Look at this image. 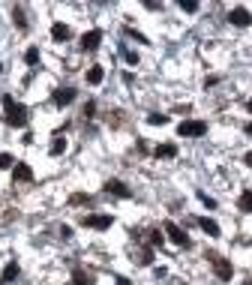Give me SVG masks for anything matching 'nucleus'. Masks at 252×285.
<instances>
[{
  "label": "nucleus",
  "mask_w": 252,
  "mask_h": 285,
  "mask_svg": "<svg viewBox=\"0 0 252 285\" xmlns=\"http://www.w3.org/2000/svg\"><path fill=\"white\" fill-rule=\"evenodd\" d=\"M162 234H168V240H171V243H177V246H183V249H189V246H192V240L186 237V231H183L177 222H171V219H165V222H162Z\"/></svg>",
  "instance_id": "nucleus-1"
},
{
  "label": "nucleus",
  "mask_w": 252,
  "mask_h": 285,
  "mask_svg": "<svg viewBox=\"0 0 252 285\" xmlns=\"http://www.w3.org/2000/svg\"><path fill=\"white\" fill-rule=\"evenodd\" d=\"M207 258H210V267H213L216 279H222V282H231V273H234L231 261H228V258H222V255H216V252H210Z\"/></svg>",
  "instance_id": "nucleus-2"
},
{
  "label": "nucleus",
  "mask_w": 252,
  "mask_h": 285,
  "mask_svg": "<svg viewBox=\"0 0 252 285\" xmlns=\"http://www.w3.org/2000/svg\"><path fill=\"white\" fill-rule=\"evenodd\" d=\"M204 132H207V123L204 120H183L177 126V135L180 138H201Z\"/></svg>",
  "instance_id": "nucleus-3"
},
{
  "label": "nucleus",
  "mask_w": 252,
  "mask_h": 285,
  "mask_svg": "<svg viewBox=\"0 0 252 285\" xmlns=\"http://www.w3.org/2000/svg\"><path fill=\"white\" fill-rule=\"evenodd\" d=\"M3 108H6V123H9V126H18V129L27 126L30 117H27V108H24V105H15V102H12V105H3Z\"/></svg>",
  "instance_id": "nucleus-4"
},
{
  "label": "nucleus",
  "mask_w": 252,
  "mask_h": 285,
  "mask_svg": "<svg viewBox=\"0 0 252 285\" xmlns=\"http://www.w3.org/2000/svg\"><path fill=\"white\" fill-rule=\"evenodd\" d=\"M111 216L108 213H93V216H81V225L84 228H96V231H108L111 228Z\"/></svg>",
  "instance_id": "nucleus-5"
},
{
  "label": "nucleus",
  "mask_w": 252,
  "mask_h": 285,
  "mask_svg": "<svg viewBox=\"0 0 252 285\" xmlns=\"http://www.w3.org/2000/svg\"><path fill=\"white\" fill-rule=\"evenodd\" d=\"M228 21H231L234 27H249L252 15H249V9H246V6H234V9L228 12Z\"/></svg>",
  "instance_id": "nucleus-6"
},
{
  "label": "nucleus",
  "mask_w": 252,
  "mask_h": 285,
  "mask_svg": "<svg viewBox=\"0 0 252 285\" xmlns=\"http://www.w3.org/2000/svg\"><path fill=\"white\" fill-rule=\"evenodd\" d=\"M99 42H102V30H90V33H84L81 36V51H96L99 48Z\"/></svg>",
  "instance_id": "nucleus-7"
},
{
  "label": "nucleus",
  "mask_w": 252,
  "mask_h": 285,
  "mask_svg": "<svg viewBox=\"0 0 252 285\" xmlns=\"http://www.w3.org/2000/svg\"><path fill=\"white\" fill-rule=\"evenodd\" d=\"M12 177H15L18 183H30V180H33V168H30L27 162H15V165H12Z\"/></svg>",
  "instance_id": "nucleus-8"
},
{
  "label": "nucleus",
  "mask_w": 252,
  "mask_h": 285,
  "mask_svg": "<svg viewBox=\"0 0 252 285\" xmlns=\"http://www.w3.org/2000/svg\"><path fill=\"white\" fill-rule=\"evenodd\" d=\"M105 192H108V195H117V198H129V195H132L123 180H108V183H105Z\"/></svg>",
  "instance_id": "nucleus-9"
},
{
  "label": "nucleus",
  "mask_w": 252,
  "mask_h": 285,
  "mask_svg": "<svg viewBox=\"0 0 252 285\" xmlns=\"http://www.w3.org/2000/svg\"><path fill=\"white\" fill-rule=\"evenodd\" d=\"M51 39H54V42H66V39H72V30H69L63 21H54V24H51Z\"/></svg>",
  "instance_id": "nucleus-10"
},
{
  "label": "nucleus",
  "mask_w": 252,
  "mask_h": 285,
  "mask_svg": "<svg viewBox=\"0 0 252 285\" xmlns=\"http://www.w3.org/2000/svg\"><path fill=\"white\" fill-rule=\"evenodd\" d=\"M51 99H54V105H57V108H63V105H69V102L75 99V90H72V87H60V90H54V96H51Z\"/></svg>",
  "instance_id": "nucleus-11"
},
{
  "label": "nucleus",
  "mask_w": 252,
  "mask_h": 285,
  "mask_svg": "<svg viewBox=\"0 0 252 285\" xmlns=\"http://www.w3.org/2000/svg\"><path fill=\"white\" fill-rule=\"evenodd\" d=\"M18 273H21L18 261H9V264L3 267V276H0V282H15V279H18Z\"/></svg>",
  "instance_id": "nucleus-12"
},
{
  "label": "nucleus",
  "mask_w": 252,
  "mask_h": 285,
  "mask_svg": "<svg viewBox=\"0 0 252 285\" xmlns=\"http://www.w3.org/2000/svg\"><path fill=\"white\" fill-rule=\"evenodd\" d=\"M198 225H201V231H204L207 237H219V225H216L213 219H207V216H201V219H198Z\"/></svg>",
  "instance_id": "nucleus-13"
},
{
  "label": "nucleus",
  "mask_w": 252,
  "mask_h": 285,
  "mask_svg": "<svg viewBox=\"0 0 252 285\" xmlns=\"http://www.w3.org/2000/svg\"><path fill=\"white\" fill-rule=\"evenodd\" d=\"M153 153H156V159H174L177 156V147L174 144H159Z\"/></svg>",
  "instance_id": "nucleus-14"
},
{
  "label": "nucleus",
  "mask_w": 252,
  "mask_h": 285,
  "mask_svg": "<svg viewBox=\"0 0 252 285\" xmlns=\"http://www.w3.org/2000/svg\"><path fill=\"white\" fill-rule=\"evenodd\" d=\"M237 210L252 213V189H243V192H240V198H237Z\"/></svg>",
  "instance_id": "nucleus-15"
},
{
  "label": "nucleus",
  "mask_w": 252,
  "mask_h": 285,
  "mask_svg": "<svg viewBox=\"0 0 252 285\" xmlns=\"http://www.w3.org/2000/svg\"><path fill=\"white\" fill-rule=\"evenodd\" d=\"M12 21H15L21 30H27V15H24V6H12Z\"/></svg>",
  "instance_id": "nucleus-16"
},
{
  "label": "nucleus",
  "mask_w": 252,
  "mask_h": 285,
  "mask_svg": "<svg viewBox=\"0 0 252 285\" xmlns=\"http://www.w3.org/2000/svg\"><path fill=\"white\" fill-rule=\"evenodd\" d=\"M102 78H105V69L102 66H90L87 69V84H99Z\"/></svg>",
  "instance_id": "nucleus-17"
},
{
  "label": "nucleus",
  "mask_w": 252,
  "mask_h": 285,
  "mask_svg": "<svg viewBox=\"0 0 252 285\" xmlns=\"http://www.w3.org/2000/svg\"><path fill=\"white\" fill-rule=\"evenodd\" d=\"M24 63H27V66H36V63H39V48H36V45H30V48L24 51Z\"/></svg>",
  "instance_id": "nucleus-18"
},
{
  "label": "nucleus",
  "mask_w": 252,
  "mask_h": 285,
  "mask_svg": "<svg viewBox=\"0 0 252 285\" xmlns=\"http://www.w3.org/2000/svg\"><path fill=\"white\" fill-rule=\"evenodd\" d=\"M66 150V138H60V135H54V141H51V156H60Z\"/></svg>",
  "instance_id": "nucleus-19"
},
{
  "label": "nucleus",
  "mask_w": 252,
  "mask_h": 285,
  "mask_svg": "<svg viewBox=\"0 0 252 285\" xmlns=\"http://www.w3.org/2000/svg\"><path fill=\"white\" fill-rule=\"evenodd\" d=\"M72 279H75V285H90V282H93V273H84V270H75V273H72Z\"/></svg>",
  "instance_id": "nucleus-20"
},
{
  "label": "nucleus",
  "mask_w": 252,
  "mask_h": 285,
  "mask_svg": "<svg viewBox=\"0 0 252 285\" xmlns=\"http://www.w3.org/2000/svg\"><path fill=\"white\" fill-rule=\"evenodd\" d=\"M69 204H93V198L84 192H75V195H69Z\"/></svg>",
  "instance_id": "nucleus-21"
},
{
  "label": "nucleus",
  "mask_w": 252,
  "mask_h": 285,
  "mask_svg": "<svg viewBox=\"0 0 252 285\" xmlns=\"http://www.w3.org/2000/svg\"><path fill=\"white\" fill-rule=\"evenodd\" d=\"M147 123H150V126H165V123H168V114H150Z\"/></svg>",
  "instance_id": "nucleus-22"
},
{
  "label": "nucleus",
  "mask_w": 252,
  "mask_h": 285,
  "mask_svg": "<svg viewBox=\"0 0 252 285\" xmlns=\"http://www.w3.org/2000/svg\"><path fill=\"white\" fill-rule=\"evenodd\" d=\"M180 9L183 12H198V3L195 0H180Z\"/></svg>",
  "instance_id": "nucleus-23"
},
{
  "label": "nucleus",
  "mask_w": 252,
  "mask_h": 285,
  "mask_svg": "<svg viewBox=\"0 0 252 285\" xmlns=\"http://www.w3.org/2000/svg\"><path fill=\"white\" fill-rule=\"evenodd\" d=\"M162 240H165V237H162V231H159V228H156V231H150V246H162Z\"/></svg>",
  "instance_id": "nucleus-24"
},
{
  "label": "nucleus",
  "mask_w": 252,
  "mask_h": 285,
  "mask_svg": "<svg viewBox=\"0 0 252 285\" xmlns=\"http://www.w3.org/2000/svg\"><path fill=\"white\" fill-rule=\"evenodd\" d=\"M153 261V249H144L141 255H138V264H150Z\"/></svg>",
  "instance_id": "nucleus-25"
},
{
  "label": "nucleus",
  "mask_w": 252,
  "mask_h": 285,
  "mask_svg": "<svg viewBox=\"0 0 252 285\" xmlns=\"http://www.w3.org/2000/svg\"><path fill=\"white\" fill-rule=\"evenodd\" d=\"M12 162H15V159H12L9 153H0V171H3V168H12Z\"/></svg>",
  "instance_id": "nucleus-26"
},
{
  "label": "nucleus",
  "mask_w": 252,
  "mask_h": 285,
  "mask_svg": "<svg viewBox=\"0 0 252 285\" xmlns=\"http://www.w3.org/2000/svg\"><path fill=\"white\" fill-rule=\"evenodd\" d=\"M126 36H132V39H135V42H147V36H141V33H135V30H132V27H126Z\"/></svg>",
  "instance_id": "nucleus-27"
},
{
  "label": "nucleus",
  "mask_w": 252,
  "mask_h": 285,
  "mask_svg": "<svg viewBox=\"0 0 252 285\" xmlns=\"http://www.w3.org/2000/svg\"><path fill=\"white\" fill-rule=\"evenodd\" d=\"M123 57H126V60H129V63H132V66H135V63H138V54H135V51H129V48H123Z\"/></svg>",
  "instance_id": "nucleus-28"
},
{
  "label": "nucleus",
  "mask_w": 252,
  "mask_h": 285,
  "mask_svg": "<svg viewBox=\"0 0 252 285\" xmlns=\"http://www.w3.org/2000/svg\"><path fill=\"white\" fill-rule=\"evenodd\" d=\"M93 111H96V102H87V105H84V117L90 120V117H93Z\"/></svg>",
  "instance_id": "nucleus-29"
},
{
  "label": "nucleus",
  "mask_w": 252,
  "mask_h": 285,
  "mask_svg": "<svg viewBox=\"0 0 252 285\" xmlns=\"http://www.w3.org/2000/svg\"><path fill=\"white\" fill-rule=\"evenodd\" d=\"M198 198H201L207 207H216V201H213V198H207V192H198Z\"/></svg>",
  "instance_id": "nucleus-30"
},
{
  "label": "nucleus",
  "mask_w": 252,
  "mask_h": 285,
  "mask_svg": "<svg viewBox=\"0 0 252 285\" xmlns=\"http://www.w3.org/2000/svg\"><path fill=\"white\" fill-rule=\"evenodd\" d=\"M60 237H63V240L72 237V228H69V225H60Z\"/></svg>",
  "instance_id": "nucleus-31"
},
{
  "label": "nucleus",
  "mask_w": 252,
  "mask_h": 285,
  "mask_svg": "<svg viewBox=\"0 0 252 285\" xmlns=\"http://www.w3.org/2000/svg\"><path fill=\"white\" fill-rule=\"evenodd\" d=\"M114 282H117V285H132V282H129V279H123V276H117Z\"/></svg>",
  "instance_id": "nucleus-32"
},
{
  "label": "nucleus",
  "mask_w": 252,
  "mask_h": 285,
  "mask_svg": "<svg viewBox=\"0 0 252 285\" xmlns=\"http://www.w3.org/2000/svg\"><path fill=\"white\" fill-rule=\"evenodd\" d=\"M243 162H246V165H249V168H252V150H249V153H246V156H243Z\"/></svg>",
  "instance_id": "nucleus-33"
},
{
  "label": "nucleus",
  "mask_w": 252,
  "mask_h": 285,
  "mask_svg": "<svg viewBox=\"0 0 252 285\" xmlns=\"http://www.w3.org/2000/svg\"><path fill=\"white\" fill-rule=\"evenodd\" d=\"M243 132H246V135L252 138V123H246V126H243Z\"/></svg>",
  "instance_id": "nucleus-34"
},
{
  "label": "nucleus",
  "mask_w": 252,
  "mask_h": 285,
  "mask_svg": "<svg viewBox=\"0 0 252 285\" xmlns=\"http://www.w3.org/2000/svg\"><path fill=\"white\" fill-rule=\"evenodd\" d=\"M246 108H249V114H252V96H249V102H246Z\"/></svg>",
  "instance_id": "nucleus-35"
},
{
  "label": "nucleus",
  "mask_w": 252,
  "mask_h": 285,
  "mask_svg": "<svg viewBox=\"0 0 252 285\" xmlns=\"http://www.w3.org/2000/svg\"><path fill=\"white\" fill-rule=\"evenodd\" d=\"M0 75H3V63H0Z\"/></svg>",
  "instance_id": "nucleus-36"
},
{
  "label": "nucleus",
  "mask_w": 252,
  "mask_h": 285,
  "mask_svg": "<svg viewBox=\"0 0 252 285\" xmlns=\"http://www.w3.org/2000/svg\"><path fill=\"white\" fill-rule=\"evenodd\" d=\"M243 285H252V282H243Z\"/></svg>",
  "instance_id": "nucleus-37"
},
{
  "label": "nucleus",
  "mask_w": 252,
  "mask_h": 285,
  "mask_svg": "<svg viewBox=\"0 0 252 285\" xmlns=\"http://www.w3.org/2000/svg\"><path fill=\"white\" fill-rule=\"evenodd\" d=\"M0 285H3V282H0Z\"/></svg>",
  "instance_id": "nucleus-38"
}]
</instances>
